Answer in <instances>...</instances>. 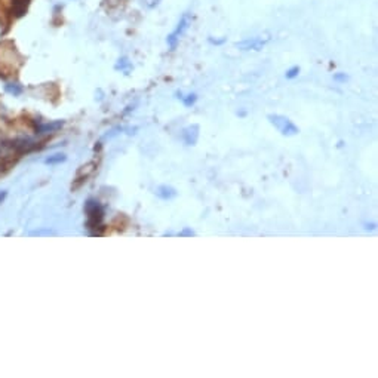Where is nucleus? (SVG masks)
<instances>
[{
  "mask_svg": "<svg viewBox=\"0 0 378 378\" xmlns=\"http://www.w3.org/2000/svg\"><path fill=\"white\" fill-rule=\"evenodd\" d=\"M190 24H191L190 14H189V12H184V14L181 15V18L178 19L175 28H173V32H171V33L168 34V37H166V43H168V46H169L171 51H175V49H177V46H178L181 37H183V36L186 34V32L189 30Z\"/></svg>",
  "mask_w": 378,
  "mask_h": 378,
  "instance_id": "nucleus-1",
  "label": "nucleus"
},
{
  "mask_svg": "<svg viewBox=\"0 0 378 378\" xmlns=\"http://www.w3.org/2000/svg\"><path fill=\"white\" fill-rule=\"evenodd\" d=\"M269 122L285 137H292V135H297L300 132V129L291 122L286 116H282V114H269L267 116Z\"/></svg>",
  "mask_w": 378,
  "mask_h": 378,
  "instance_id": "nucleus-2",
  "label": "nucleus"
},
{
  "mask_svg": "<svg viewBox=\"0 0 378 378\" xmlns=\"http://www.w3.org/2000/svg\"><path fill=\"white\" fill-rule=\"evenodd\" d=\"M267 40L263 37H249V39H243L241 42L236 43V48L241 51H261L266 46Z\"/></svg>",
  "mask_w": 378,
  "mask_h": 378,
  "instance_id": "nucleus-3",
  "label": "nucleus"
},
{
  "mask_svg": "<svg viewBox=\"0 0 378 378\" xmlns=\"http://www.w3.org/2000/svg\"><path fill=\"white\" fill-rule=\"evenodd\" d=\"M86 211L89 214V223H94V225H100L103 218H104V211L100 206V203L95 200H89L88 205H86Z\"/></svg>",
  "mask_w": 378,
  "mask_h": 378,
  "instance_id": "nucleus-4",
  "label": "nucleus"
},
{
  "mask_svg": "<svg viewBox=\"0 0 378 378\" xmlns=\"http://www.w3.org/2000/svg\"><path fill=\"white\" fill-rule=\"evenodd\" d=\"M199 138V125H191L183 131V139L187 145H194Z\"/></svg>",
  "mask_w": 378,
  "mask_h": 378,
  "instance_id": "nucleus-5",
  "label": "nucleus"
},
{
  "mask_svg": "<svg viewBox=\"0 0 378 378\" xmlns=\"http://www.w3.org/2000/svg\"><path fill=\"white\" fill-rule=\"evenodd\" d=\"M155 193H156L157 197H160V199H163V200H171V199H173V197L178 194L175 189L171 187V186H166V184L159 186Z\"/></svg>",
  "mask_w": 378,
  "mask_h": 378,
  "instance_id": "nucleus-6",
  "label": "nucleus"
},
{
  "mask_svg": "<svg viewBox=\"0 0 378 378\" xmlns=\"http://www.w3.org/2000/svg\"><path fill=\"white\" fill-rule=\"evenodd\" d=\"M114 69L118 71L125 73V74H129V71L132 70V63L129 61L128 56H122V58H119V60H118V63H116Z\"/></svg>",
  "mask_w": 378,
  "mask_h": 378,
  "instance_id": "nucleus-7",
  "label": "nucleus"
},
{
  "mask_svg": "<svg viewBox=\"0 0 378 378\" xmlns=\"http://www.w3.org/2000/svg\"><path fill=\"white\" fill-rule=\"evenodd\" d=\"M28 5H30V0H15L14 2V12L17 17H21L27 12Z\"/></svg>",
  "mask_w": 378,
  "mask_h": 378,
  "instance_id": "nucleus-8",
  "label": "nucleus"
},
{
  "mask_svg": "<svg viewBox=\"0 0 378 378\" xmlns=\"http://www.w3.org/2000/svg\"><path fill=\"white\" fill-rule=\"evenodd\" d=\"M175 95H177L178 100L183 101V104H184L186 107H191V105H194L196 101H197V95H196V94H187V95H183V92H177Z\"/></svg>",
  "mask_w": 378,
  "mask_h": 378,
  "instance_id": "nucleus-9",
  "label": "nucleus"
},
{
  "mask_svg": "<svg viewBox=\"0 0 378 378\" xmlns=\"http://www.w3.org/2000/svg\"><path fill=\"white\" fill-rule=\"evenodd\" d=\"M298 74H300V67H298V66L291 67V69H289V70H286V73H285L286 79H289V80H292V79L298 77Z\"/></svg>",
  "mask_w": 378,
  "mask_h": 378,
  "instance_id": "nucleus-10",
  "label": "nucleus"
},
{
  "mask_svg": "<svg viewBox=\"0 0 378 378\" xmlns=\"http://www.w3.org/2000/svg\"><path fill=\"white\" fill-rule=\"evenodd\" d=\"M208 42H209L211 45H214V46H223V45L227 42V37H220V39H217V37L209 36V37H208Z\"/></svg>",
  "mask_w": 378,
  "mask_h": 378,
  "instance_id": "nucleus-11",
  "label": "nucleus"
},
{
  "mask_svg": "<svg viewBox=\"0 0 378 378\" xmlns=\"http://www.w3.org/2000/svg\"><path fill=\"white\" fill-rule=\"evenodd\" d=\"M334 80L338 82V83H345L348 80V76L345 73H335L334 74Z\"/></svg>",
  "mask_w": 378,
  "mask_h": 378,
  "instance_id": "nucleus-12",
  "label": "nucleus"
},
{
  "mask_svg": "<svg viewBox=\"0 0 378 378\" xmlns=\"http://www.w3.org/2000/svg\"><path fill=\"white\" fill-rule=\"evenodd\" d=\"M178 236H181V238H183V236H196V233H194V231H193L190 227H186L183 231H180Z\"/></svg>",
  "mask_w": 378,
  "mask_h": 378,
  "instance_id": "nucleus-13",
  "label": "nucleus"
}]
</instances>
